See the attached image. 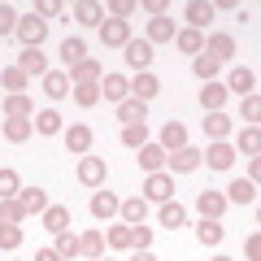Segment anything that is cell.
Returning <instances> with one entry per match:
<instances>
[{
  "label": "cell",
  "mask_w": 261,
  "mask_h": 261,
  "mask_svg": "<svg viewBox=\"0 0 261 261\" xmlns=\"http://www.w3.org/2000/svg\"><path fill=\"white\" fill-rule=\"evenodd\" d=\"M144 200L148 205H166V200H174V174L170 170H157V174H148L144 178Z\"/></svg>",
  "instance_id": "obj_2"
},
{
  "label": "cell",
  "mask_w": 261,
  "mask_h": 261,
  "mask_svg": "<svg viewBox=\"0 0 261 261\" xmlns=\"http://www.w3.org/2000/svg\"><path fill=\"white\" fill-rule=\"evenodd\" d=\"M13 39H18L22 48H39V44L48 39V22L39 18L35 9H31V13H18V31H13Z\"/></svg>",
  "instance_id": "obj_1"
},
{
  "label": "cell",
  "mask_w": 261,
  "mask_h": 261,
  "mask_svg": "<svg viewBox=\"0 0 261 261\" xmlns=\"http://www.w3.org/2000/svg\"><path fill=\"white\" fill-rule=\"evenodd\" d=\"M226 205H257V183H248V178H235L231 187H226Z\"/></svg>",
  "instance_id": "obj_23"
},
{
  "label": "cell",
  "mask_w": 261,
  "mask_h": 261,
  "mask_svg": "<svg viewBox=\"0 0 261 261\" xmlns=\"http://www.w3.org/2000/svg\"><path fill=\"white\" fill-rule=\"evenodd\" d=\"M100 100H109V105L130 100V79L126 74H105L100 79Z\"/></svg>",
  "instance_id": "obj_12"
},
{
  "label": "cell",
  "mask_w": 261,
  "mask_h": 261,
  "mask_svg": "<svg viewBox=\"0 0 261 261\" xmlns=\"http://www.w3.org/2000/svg\"><path fill=\"white\" fill-rule=\"evenodd\" d=\"M18 70L27 79H44L48 74V57L39 53V48H22V53H18Z\"/></svg>",
  "instance_id": "obj_14"
},
{
  "label": "cell",
  "mask_w": 261,
  "mask_h": 261,
  "mask_svg": "<svg viewBox=\"0 0 261 261\" xmlns=\"http://www.w3.org/2000/svg\"><path fill=\"white\" fill-rule=\"evenodd\" d=\"M74 174H79V183H83V187H92V192H96V187H105V174H109V170H105V157H92V152H87V157H79Z\"/></svg>",
  "instance_id": "obj_5"
},
{
  "label": "cell",
  "mask_w": 261,
  "mask_h": 261,
  "mask_svg": "<svg viewBox=\"0 0 261 261\" xmlns=\"http://www.w3.org/2000/svg\"><path fill=\"white\" fill-rule=\"evenodd\" d=\"M5 118H35V100L31 96H5Z\"/></svg>",
  "instance_id": "obj_38"
},
{
  "label": "cell",
  "mask_w": 261,
  "mask_h": 261,
  "mask_svg": "<svg viewBox=\"0 0 261 261\" xmlns=\"http://www.w3.org/2000/svg\"><path fill=\"white\" fill-rule=\"evenodd\" d=\"M240 118H244V126H257V122H261V96H244Z\"/></svg>",
  "instance_id": "obj_48"
},
{
  "label": "cell",
  "mask_w": 261,
  "mask_h": 261,
  "mask_svg": "<svg viewBox=\"0 0 261 261\" xmlns=\"http://www.w3.org/2000/svg\"><path fill=\"white\" fill-rule=\"evenodd\" d=\"M174 35H178V27H174V18H148V44L157 48V44H174Z\"/></svg>",
  "instance_id": "obj_18"
},
{
  "label": "cell",
  "mask_w": 261,
  "mask_h": 261,
  "mask_svg": "<svg viewBox=\"0 0 261 261\" xmlns=\"http://www.w3.org/2000/svg\"><path fill=\"white\" fill-rule=\"evenodd\" d=\"M70 96H74V105H83V109H96V105H100V83H79V87H70Z\"/></svg>",
  "instance_id": "obj_40"
},
{
  "label": "cell",
  "mask_w": 261,
  "mask_h": 261,
  "mask_svg": "<svg viewBox=\"0 0 261 261\" xmlns=\"http://www.w3.org/2000/svg\"><path fill=\"white\" fill-rule=\"evenodd\" d=\"M235 148H240L244 157H261V130L257 126H244L240 135H235Z\"/></svg>",
  "instance_id": "obj_35"
},
{
  "label": "cell",
  "mask_w": 261,
  "mask_h": 261,
  "mask_svg": "<svg viewBox=\"0 0 261 261\" xmlns=\"http://www.w3.org/2000/svg\"><path fill=\"white\" fill-rule=\"evenodd\" d=\"M35 13H39V18H61V13H65V5H61V0H39V5H35Z\"/></svg>",
  "instance_id": "obj_52"
},
{
  "label": "cell",
  "mask_w": 261,
  "mask_h": 261,
  "mask_svg": "<svg viewBox=\"0 0 261 261\" xmlns=\"http://www.w3.org/2000/svg\"><path fill=\"white\" fill-rule=\"evenodd\" d=\"M130 248H152V226H130Z\"/></svg>",
  "instance_id": "obj_51"
},
{
  "label": "cell",
  "mask_w": 261,
  "mask_h": 261,
  "mask_svg": "<svg viewBox=\"0 0 261 261\" xmlns=\"http://www.w3.org/2000/svg\"><path fill=\"white\" fill-rule=\"evenodd\" d=\"M122 57H126V65L135 70V74H144V70L152 65V57H157V48H152L148 39H135V35H130V44L122 48Z\"/></svg>",
  "instance_id": "obj_4"
},
{
  "label": "cell",
  "mask_w": 261,
  "mask_h": 261,
  "mask_svg": "<svg viewBox=\"0 0 261 261\" xmlns=\"http://www.w3.org/2000/svg\"><path fill=\"white\" fill-rule=\"evenodd\" d=\"M231 126H235V122L226 118V113H205V135H209V144H222L226 135H231Z\"/></svg>",
  "instance_id": "obj_28"
},
{
  "label": "cell",
  "mask_w": 261,
  "mask_h": 261,
  "mask_svg": "<svg viewBox=\"0 0 261 261\" xmlns=\"http://www.w3.org/2000/svg\"><path fill=\"white\" fill-rule=\"evenodd\" d=\"M27 209H22V200H18V196H13V200H0V222H13V226H22V222H27Z\"/></svg>",
  "instance_id": "obj_44"
},
{
  "label": "cell",
  "mask_w": 261,
  "mask_h": 261,
  "mask_svg": "<svg viewBox=\"0 0 261 261\" xmlns=\"http://www.w3.org/2000/svg\"><path fill=\"white\" fill-rule=\"evenodd\" d=\"M118 218L126 226H144V218H148V200H144V196H126V200L118 205Z\"/></svg>",
  "instance_id": "obj_16"
},
{
  "label": "cell",
  "mask_w": 261,
  "mask_h": 261,
  "mask_svg": "<svg viewBox=\"0 0 261 261\" xmlns=\"http://www.w3.org/2000/svg\"><path fill=\"white\" fill-rule=\"evenodd\" d=\"M118 122H122V126H140V122H148V105L135 100V96L122 100V105H118Z\"/></svg>",
  "instance_id": "obj_26"
},
{
  "label": "cell",
  "mask_w": 261,
  "mask_h": 261,
  "mask_svg": "<svg viewBox=\"0 0 261 261\" xmlns=\"http://www.w3.org/2000/svg\"><path fill=\"white\" fill-rule=\"evenodd\" d=\"M122 144H126L130 152H140L144 144H148V122H140V126H122Z\"/></svg>",
  "instance_id": "obj_43"
},
{
  "label": "cell",
  "mask_w": 261,
  "mask_h": 261,
  "mask_svg": "<svg viewBox=\"0 0 261 261\" xmlns=\"http://www.w3.org/2000/svg\"><path fill=\"white\" fill-rule=\"evenodd\" d=\"M74 22H83V27H100L105 9L96 5V0H79V5H74Z\"/></svg>",
  "instance_id": "obj_36"
},
{
  "label": "cell",
  "mask_w": 261,
  "mask_h": 261,
  "mask_svg": "<svg viewBox=\"0 0 261 261\" xmlns=\"http://www.w3.org/2000/svg\"><path fill=\"white\" fill-rule=\"evenodd\" d=\"M166 166H170V174H192V170H200L205 161H200V148L183 144L178 152H170V157H166Z\"/></svg>",
  "instance_id": "obj_6"
},
{
  "label": "cell",
  "mask_w": 261,
  "mask_h": 261,
  "mask_svg": "<svg viewBox=\"0 0 261 261\" xmlns=\"http://www.w3.org/2000/svg\"><path fill=\"white\" fill-rule=\"evenodd\" d=\"M35 261H65V257H61L57 248H39V252H35Z\"/></svg>",
  "instance_id": "obj_56"
},
{
  "label": "cell",
  "mask_w": 261,
  "mask_h": 261,
  "mask_svg": "<svg viewBox=\"0 0 261 261\" xmlns=\"http://www.w3.org/2000/svg\"><path fill=\"white\" fill-rule=\"evenodd\" d=\"M183 18H187V31H200V35H205V27L214 22V5H209V0H192L183 9Z\"/></svg>",
  "instance_id": "obj_15"
},
{
  "label": "cell",
  "mask_w": 261,
  "mask_h": 261,
  "mask_svg": "<svg viewBox=\"0 0 261 261\" xmlns=\"http://www.w3.org/2000/svg\"><path fill=\"white\" fill-rule=\"evenodd\" d=\"M118 205H122V200H118L113 192L96 187V192H92V205H87V209H92V218H96V222H113V218H118Z\"/></svg>",
  "instance_id": "obj_8"
},
{
  "label": "cell",
  "mask_w": 261,
  "mask_h": 261,
  "mask_svg": "<svg viewBox=\"0 0 261 261\" xmlns=\"http://www.w3.org/2000/svg\"><path fill=\"white\" fill-rule=\"evenodd\" d=\"M214 261H235V257H214Z\"/></svg>",
  "instance_id": "obj_58"
},
{
  "label": "cell",
  "mask_w": 261,
  "mask_h": 261,
  "mask_svg": "<svg viewBox=\"0 0 261 261\" xmlns=\"http://www.w3.org/2000/svg\"><path fill=\"white\" fill-rule=\"evenodd\" d=\"M174 48H178V53H187V57H200V53H205V35L183 27V31L174 35Z\"/></svg>",
  "instance_id": "obj_32"
},
{
  "label": "cell",
  "mask_w": 261,
  "mask_h": 261,
  "mask_svg": "<svg viewBox=\"0 0 261 261\" xmlns=\"http://www.w3.org/2000/svg\"><path fill=\"white\" fill-rule=\"evenodd\" d=\"M18 200H22L27 214H44V209H48V192H44V187H22Z\"/></svg>",
  "instance_id": "obj_34"
},
{
  "label": "cell",
  "mask_w": 261,
  "mask_h": 261,
  "mask_svg": "<svg viewBox=\"0 0 261 261\" xmlns=\"http://www.w3.org/2000/svg\"><path fill=\"white\" fill-rule=\"evenodd\" d=\"M200 161H209V170H231L235 166V148H231V144H209V148L205 152H200Z\"/></svg>",
  "instance_id": "obj_17"
},
{
  "label": "cell",
  "mask_w": 261,
  "mask_h": 261,
  "mask_svg": "<svg viewBox=\"0 0 261 261\" xmlns=\"http://www.w3.org/2000/svg\"><path fill=\"white\" fill-rule=\"evenodd\" d=\"M61 61H65V70H74L79 61H87V44L83 39H65L61 44Z\"/></svg>",
  "instance_id": "obj_41"
},
{
  "label": "cell",
  "mask_w": 261,
  "mask_h": 261,
  "mask_svg": "<svg viewBox=\"0 0 261 261\" xmlns=\"http://www.w3.org/2000/svg\"><path fill=\"white\" fill-rule=\"evenodd\" d=\"M105 244H109V248H130V226L126 222H118V226H109V231H105Z\"/></svg>",
  "instance_id": "obj_46"
},
{
  "label": "cell",
  "mask_w": 261,
  "mask_h": 261,
  "mask_svg": "<svg viewBox=\"0 0 261 261\" xmlns=\"http://www.w3.org/2000/svg\"><path fill=\"white\" fill-rule=\"evenodd\" d=\"M157 92H161V79L152 74V70H144V74H135V79H130V96H135V100H144V105H148Z\"/></svg>",
  "instance_id": "obj_20"
},
{
  "label": "cell",
  "mask_w": 261,
  "mask_h": 261,
  "mask_svg": "<svg viewBox=\"0 0 261 261\" xmlns=\"http://www.w3.org/2000/svg\"><path fill=\"white\" fill-rule=\"evenodd\" d=\"M27 87H31V79L22 74L18 65H9V70H0V92H5V96H27Z\"/></svg>",
  "instance_id": "obj_25"
},
{
  "label": "cell",
  "mask_w": 261,
  "mask_h": 261,
  "mask_svg": "<svg viewBox=\"0 0 261 261\" xmlns=\"http://www.w3.org/2000/svg\"><path fill=\"white\" fill-rule=\"evenodd\" d=\"M196 240L205 244V248H218V244L226 240V226H222V222H209V218H200V222H196Z\"/></svg>",
  "instance_id": "obj_29"
},
{
  "label": "cell",
  "mask_w": 261,
  "mask_h": 261,
  "mask_svg": "<svg viewBox=\"0 0 261 261\" xmlns=\"http://www.w3.org/2000/svg\"><path fill=\"white\" fill-rule=\"evenodd\" d=\"M100 44H105V48H126V44H130V22L105 18V22H100Z\"/></svg>",
  "instance_id": "obj_10"
},
{
  "label": "cell",
  "mask_w": 261,
  "mask_h": 261,
  "mask_svg": "<svg viewBox=\"0 0 261 261\" xmlns=\"http://www.w3.org/2000/svg\"><path fill=\"white\" fill-rule=\"evenodd\" d=\"M61 140H65V148L74 152V157H87V152H92V144H96V135H92V126H87V122H70V126L61 130Z\"/></svg>",
  "instance_id": "obj_3"
},
{
  "label": "cell",
  "mask_w": 261,
  "mask_h": 261,
  "mask_svg": "<svg viewBox=\"0 0 261 261\" xmlns=\"http://www.w3.org/2000/svg\"><path fill=\"white\" fill-rule=\"evenodd\" d=\"M244 257H248V261H261V235H257V231H252L248 244H244Z\"/></svg>",
  "instance_id": "obj_53"
},
{
  "label": "cell",
  "mask_w": 261,
  "mask_h": 261,
  "mask_svg": "<svg viewBox=\"0 0 261 261\" xmlns=\"http://www.w3.org/2000/svg\"><path fill=\"white\" fill-rule=\"evenodd\" d=\"M79 257H92V261L105 257V231H100V226H92V231L79 235Z\"/></svg>",
  "instance_id": "obj_22"
},
{
  "label": "cell",
  "mask_w": 261,
  "mask_h": 261,
  "mask_svg": "<svg viewBox=\"0 0 261 261\" xmlns=\"http://www.w3.org/2000/svg\"><path fill=\"white\" fill-rule=\"evenodd\" d=\"M44 96L48 100H65L70 96V74L65 70H48L44 74Z\"/></svg>",
  "instance_id": "obj_27"
},
{
  "label": "cell",
  "mask_w": 261,
  "mask_h": 261,
  "mask_svg": "<svg viewBox=\"0 0 261 261\" xmlns=\"http://www.w3.org/2000/svg\"><path fill=\"white\" fill-rule=\"evenodd\" d=\"M226 96H257V74H252L248 65H235L231 70V79H226Z\"/></svg>",
  "instance_id": "obj_7"
},
{
  "label": "cell",
  "mask_w": 261,
  "mask_h": 261,
  "mask_svg": "<svg viewBox=\"0 0 261 261\" xmlns=\"http://www.w3.org/2000/svg\"><path fill=\"white\" fill-rule=\"evenodd\" d=\"M261 178V157H248V183H257Z\"/></svg>",
  "instance_id": "obj_55"
},
{
  "label": "cell",
  "mask_w": 261,
  "mask_h": 261,
  "mask_svg": "<svg viewBox=\"0 0 261 261\" xmlns=\"http://www.w3.org/2000/svg\"><path fill=\"white\" fill-rule=\"evenodd\" d=\"M166 157H170V152L161 148V144H144L135 161H140V170H144V174H157V170H166Z\"/></svg>",
  "instance_id": "obj_21"
},
{
  "label": "cell",
  "mask_w": 261,
  "mask_h": 261,
  "mask_svg": "<svg viewBox=\"0 0 261 261\" xmlns=\"http://www.w3.org/2000/svg\"><path fill=\"white\" fill-rule=\"evenodd\" d=\"M130 261H157V257H152V248H130Z\"/></svg>",
  "instance_id": "obj_57"
},
{
  "label": "cell",
  "mask_w": 261,
  "mask_h": 261,
  "mask_svg": "<svg viewBox=\"0 0 261 261\" xmlns=\"http://www.w3.org/2000/svg\"><path fill=\"white\" fill-rule=\"evenodd\" d=\"M205 53L214 57L218 65H226L235 57V35H226V31H214V35H205Z\"/></svg>",
  "instance_id": "obj_11"
},
{
  "label": "cell",
  "mask_w": 261,
  "mask_h": 261,
  "mask_svg": "<svg viewBox=\"0 0 261 261\" xmlns=\"http://www.w3.org/2000/svg\"><path fill=\"white\" fill-rule=\"evenodd\" d=\"M0 135L9 144H27L31 135H35V118H5L0 122Z\"/></svg>",
  "instance_id": "obj_13"
},
{
  "label": "cell",
  "mask_w": 261,
  "mask_h": 261,
  "mask_svg": "<svg viewBox=\"0 0 261 261\" xmlns=\"http://www.w3.org/2000/svg\"><path fill=\"white\" fill-rule=\"evenodd\" d=\"M222 105H226V87L222 83H205L200 87V109L205 113H222Z\"/></svg>",
  "instance_id": "obj_31"
},
{
  "label": "cell",
  "mask_w": 261,
  "mask_h": 261,
  "mask_svg": "<svg viewBox=\"0 0 261 261\" xmlns=\"http://www.w3.org/2000/svg\"><path fill=\"white\" fill-rule=\"evenodd\" d=\"M144 13H152V18H166L170 5H166V0H144Z\"/></svg>",
  "instance_id": "obj_54"
},
{
  "label": "cell",
  "mask_w": 261,
  "mask_h": 261,
  "mask_svg": "<svg viewBox=\"0 0 261 261\" xmlns=\"http://www.w3.org/2000/svg\"><path fill=\"white\" fill-rule=\"evenodd\" d=\"M13 31H18V9L0 5V35H13Z\"/></svg>",
  "instance_id": "obj_49"
},
{
  "label": "cell",
  "mask_w": 261,
  "mask_h": 261,
  "mask_svg": "<svg viewBox=\"0 0 261 261\" xmlns=\"http://www.w3.org/2000/svg\"><path fill=\"white\" fill-rule=\"evenodd\" d=\"M35 130H39V135H61V113H57V109H39L35 113Z\"/></svg>",
  "instance_id": "obj_39"
},
{
  "label": "cell",
  "mask_w": 261,
  "mask_h": 261,
  "mask_svg": "<svg viewBox=\"0 0 261 261\" xmlns=\"http://www.w3.org/2000/svg\"><path fill=\"white\" fill-rule=\"evenodd\" d=\"M22 226H13V222H0V252H18L22 248Z\"/></svg>",
  "instance_id": "obj_42"
},
{
  "label": "cell",
  "mask_w": 261,
  "mask_h": 261,
  "mask_svg": "<svg viewBox=\"0 0 261 261\" xmlns=\"http://www.w3.org/2000/svg\"><path fill=\"white\" fill-rule=\"evenodd\" d=\"M65 74H70V87H79V83H100L105 70H100V61H96V57H87V61H79L74 70H65Z\"/></svg>",
  "instance_id": "obj_19"
},
{
  "label": "cell",
  "mask_w": 261,
  "mask_h": 261,
  "mask_svg": "<svg viewBox=\"0 0 261 261\" xmlns=\"http://www.w3.org/2000/svg\"><path fill=\"white\" fill-rule=\"evenodd\" d=\"M135 9H140L135 0H109V18H118V22H126Z\"/></svg>",
  "instance_id": "obj_50"
},
{
  "label": "cell",
  "mask_w": 261,
  "mask_h": 261,
  "mask_svg": "<svg viewBox=\"0 0 261 261\" xmlns=\"http://www.w3.org/2000/svg\"><path fill=\"white\" fill-rule=\"evenodd\" d=\"M39 218H44V231H53V235L70 231V209H65V205H48Z\"/></svg>",
  "instance_id": "obj_30"
},
{
  "label": "cell",
  "mask_w": 261,
  "mask_h": 261,
  "mask_svg": "<svg viewBox=\"0 0 261 261\" xmlns=\"http://www.w3.org/2000/svg\"><path fill=\"white\" fill-rule=\"evenodd\" d=\"M183 144H187L183 122H166V126H161V148H166V152H178Z\"/></svg>",
  "instance_id": "obj_33"
},
{
  "label": "cell",
  "mask_w": 261,
  "mask_h": 261,
  "mask_svg": "<svg viewBox=\"0 0 261 261\" xmlns=\"http://www.w3.org/2000/svg\"><path fill=\"white\" fill-rule=\"evenodd\" d=\"M218 70H222V65H218V61H214V57H209V53L192 57V74L200 79V83H214V79H218Z\"/></svg>",
  "instance_id": "obj_37"
},
{
  "label": "cell",
  "mask_w": 261,
  "mask_h": 261,
  "mask_svg": "<svg viewBox=\"0 0 261 261\" xmlns=\"http://www.w3.org/2000/svg\"><path fill=\"white\" fill-rule=\"evenodd\" d=\"M18 192H22V174L5 166V170H0V200H13Z\"/></svg>",
  "instance_id": "obj_45"
},
{
  "label": "cell",
  "mask_w": 261,
  "mask_h": 261,
  "mask_svg": "<svg viewBox=\"0 0 261 261\" xmlns=\"http://www.w3.org/2000/svg\"><path fill=\"white\" fill-rule=\"evenodd\" d=\"M157 222L166 231H178V226H187V209L178 200H166V205H157Z\"/></svg>",
  "instance_id": "obj_24"
},
{
  "label": "cell",
  "mask_w": 261,
  "mask_h": 261,
  "mask_svg": "<svg viewBox=\"0 0 261 261\" xmlns=\"http://www.w3.org/2000/svg\"><path fill=\"white\" fill-rule=\"evenodd\" d=\"M53 248L61 252L65 261H74V257H79V235H74V231H61V235H57V244H53Z\"/></svg>",
  "instance_id": "obj_47"
},
{
  "label": "cell",
  "mask_w": 261,
  "mask_h": 261,
  "mask_svg": "<svg viewBox=\"0 0 261 261\" xmlns=\"http://www.w3.org/2000/svg\"><path fill=\"white\" fill-rule=\"evenodd\" d=\"M196 214L209 218V222H222V214H226V196L214 192V187H209V192H200V196H196Z\"/></svg>",
  "instance_id": "obj_9"
},
{
  "label": "cell",
  "mask_w": 261,
  "mask_h": 261,
  "mask_svg": "<svg viewBox=\"0 0 261 261\" xmlns=\"http://www.w3.org/2000/svg\"><path fill=\"white\" fill-rule=\"evenodd\" d=\"M100 261H105V257H100Z\"/></svg>",
  "instance_id": "obj_59"
}]
</instances>
